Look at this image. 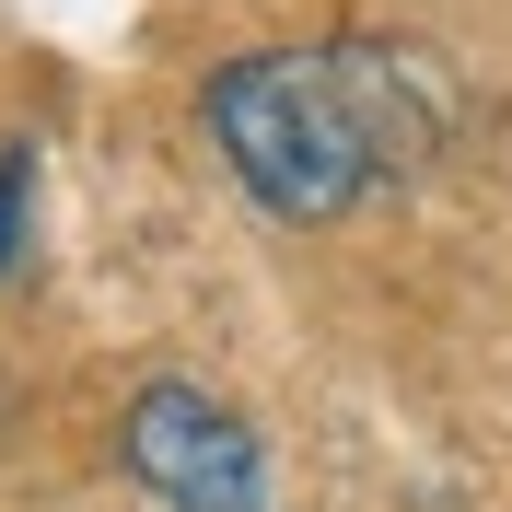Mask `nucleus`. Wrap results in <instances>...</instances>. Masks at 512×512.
Returning a JSON list of instances; mask_svg holds the SVG:
<instances>
[{"instance_id": "nucleus-1", "label": "nucleus", "mask_w": 512, "mask_h": 512, "mask_svg": "<svg viewBox=\"0 0 512 512\" xmlns=\"http://www.w3.org/2000/svg\"><path fill=\"white\" fill-rule=\"evenodd\" d=\"M198 128L222 175L291 233L350 222L361 198L431 175L454 128V70L408 35H315V47H245L198 82Z\"/></svg>"}, {"instance_id": "nucleus-2", "label": "nucleus", "mask_w": 512, "mask_h": 512, "mask_svg": "<svg viewBox=\"0 0 512 512\" xmlns=\"http://www.w3.org/2000/svg\"><path fill=\"white\" fill-rule=\"evenodd\" d=\"M117 466L152 512H268V443L245 431V408H222L187 373H152L128 396Z\"/></svg>"}, {"instance_id": "nucleus-3", "label": "nucleus", "mask_w": 512, "mask_h": 512, "mask_svg": "<svg viewBox=\"0 0 512 512\" xmlns=\"http://www.w3.org/2000/svg\"><path fill=\"white\" fill-rule=\"evenodd\" d=\"M24 222H35V152L0 140V280H12V256H24Z\"/></svg>"}]
</instances>
